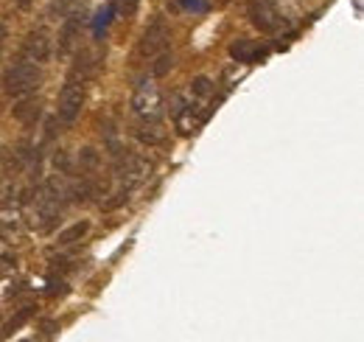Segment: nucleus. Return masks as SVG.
<instances>
[{
  "label": "nucleus",
  "instance_id": "dca6fc26",
  "mask_svg": "<svg viewBox=\"0 0 364 342\" xmlns=\"http://www.w3.org/2000/svg\"><path fill=\"white\" fill-rule=\"evenodd\" d=\"M171 67H174V56H171L169 51H160L157 59H155V65H152V73H155L157 79H163V76L171 73Z\"/></svg>",
  "mask_w": 364,
  "mask_h": 342
},
{
  "label": "nucleus",
  "instance_id": "f3484780",
  "mask_svg": "<svg viewBox=\"0 0 364 342\" xmlns=\"http://www.w3.org/2000/svg\"><path fill=\"white\" fill-rule=\"evenodd\" d=\"M31 315H34V306H22V309H20V315H17V317H11V320L6 323V329H3V334L8 337V334H11L14 329H20V326H22V323H25V320H28Z\"/></svg>",
  "mask_w": 364,
  "mask_h": 342
},
{
  "label": "nucleus",
  "instance_id": "aec40b11",
  "mask_svg": "<svg viewBox=\"0 0 364 342\" xmlns=\"http://www.w3.org/2000/svg\"><path fill=\"white\" fill-rule=\"evenodd\" d=\"M3 39H6V28L0 25V48H3Z\"/></svg>",
  "mask_w": 364,
  "mask_h": 342
},
{
  "label": "nucleus",
  "instance_id": "ddd939ff",
  "mask_svg": "<svg viewBox=\"0 0 364 342\" xmlns=\"http://www.w3.org/2000/svg\"><path fill=\"white\" fill-rule=\"evenodd\" d=\"M135 135H138V140H143V143H149V146L163 143V129L157 126V121H143V126H138Z\"/></svg>",
  "mask_w": 364,
  "mask_h": 342
},
{
  "label": "nucleus",
  "instance_id": "423d86ee",
  "mask_svg": "<svg viewBox=\"0 0 364 342\" xmlns=\"http://www.w3.org/2000/svg\"><path fill=\"white\" fill-rule=\"evenodd\" d=\"M169 39H171V31H169V25H166L163 20H155V22H152V25L143 31V37H141V45H138V53H141V56H157L160 51H166Z\"/></svg>",
  "mask_w": 364,
  "mask_h": 342
},
{
  "label": "nucleus",
  "instance_id": "f03ea898",
  "mask_svg": "<svg viewBox=\"0 0 364 342\" xmlns=\"http://www.w3.org/2000/svg\"><path fill=\"white\" fill-rule=\"evenodd\" d=\"M132 110L141 121H157L163 115V96H160L157 84L143 81L132 96Z\"/></svg>",
  "mask_w": 364,
  "mask_h": 342
},
{
  "label": "nucleus",
  "instance_id": "2eb2a0df",
  "mask_svg": "<svg viewBox=\"0 0 364 342\" xmlns=\"http://www.w3.org/2000/svg\"><path fill=\"white\" fill-rule=\"evenodd\" d=\"M87 230H90V222H76V225H70L67 230L59 233V244H76L87 236Z\"/></svg>",
  "mask_w": 364,
  "mask_h": 342
},
{
  "label": "nucleus",
  "instance_id": "6ab92c4d",
  "mask_svg": "<svg viewBox=\"0 0 364 342\" xmlns=\"http://www.w3.org/2000/svg\"><path fill=\"white\" fill-rule=\"evenodd\" d=\"M138 3H141V0H118V8H121V14L132 17V14L138 11Z\"/></svg>",
  "mask_w": 364,
  "mask_h": 342
},
{
  "label": "nucleus",
  "instance_id": "7ed1b4c3",
  "mask_svg": "<svg viewBox=\"0 0 364 342\" xmlns=\"http://www.w3.org/2000/svg\"><path fill=\"white\" fill-rule=\"evenodd\" d=\"M149 171H152L149 160H143L138 154H121L118 163H115V177L121 183V188H126V191H132L135 185H141L149 177Z\"/></svg>",
  "mask_w": 364,
  "mask_h": 342
},
{
  "label": "nucleus",
  "instance_id": "4468645a",
  "mask_svg": "<svg viewBox=\"0 0 364 342\" xmlns=\"http://www.w3.org/2000/svg\"><path fill=\"white\" fill-rule=\"evenodd\" d=\"M230 53H233V59H238V62H252L261 51L249 42V39H238V42H233V48H230Z\"/></svg>",
  "mask_w": 364,
  "mask_h": 342
},
{
  "label": "nucleus",
  "instance_id": "0eeeda50",
  "mask_svg": "<svg viewBox=\"0 0 364 342\" xmlns=\"http://www.w3.org/2000/svg\"><path fill=\"white\" fill-rule=\"evenodd\" d=\"M51 56V34L45 28H37L31 31L25 39H22V62H45Z\"/></svg>",
  "mask_w": 364,
  "mask_h": 342
},
{
  "label": "nucleus",
  "instance_id": "f8f14e48",
  "mask_svg": "<svg viewBox=\"0 0 364 342\" xmlns=\"http://www.w3.org/2000/svg\"><path fill=\"white\" fill-rule=\"evenodd\" d=\"M39 115H42V104H39V101H34V98L20 101V104L14 107V118H17L20 124H25V126L37 124V121H39Z\"/></svg>",
  "mask_w": 364,
  "mask_h": 342
},
{
  "label": "nucleus",
  "instance_id": "f257e3e1",
  "mask_svg": "<svg viewBox=\"0 0 364 342\" xmlns=\"http://www.w3.org/2000/svg\"><path fill=\"white\" fill-rule=\"evenodd\" d=\"M42 84V70L34 62H17L3 73V90L11 98H25L37 93Z\"/></svg>",
  "mask_w": 364,
  "mask_h": 342
},
{
  "label": "nucleus",
  "instance_id": "9d476101",
  "mask_svg": "<svg viewBox=\"0 0 364 342\" xmlns=\"http://www.w3.org/2000/svg\"><path fill=\"white\" fill-rule=\"evenodd\" d=\"M174 118H177V129H180L182 135H190V132H196V129L204 124V112H202L196 104L180 107V110L174 112Z\"/></svg>",
  "mask_w": 364,
  "mask_h": 342
},
{
  "label": "nucleus",
  "instance_id": "412c9836",
  "mask_svg": "<svg viewBox=\"0 0 364 342\" xmlns=\"http://www.w3.org/2000/svg\"><path fill=\"white\" fill-rule=\"evenodd\" d=\"M28 3H31V0H17V6H20V8H25Z\"/></svg>",
  "mask_w": 364,
  "mask_h": 342
},
{
  "label": "nucleus",
  "instance_id": "a211bd4d",
  "mask_svg": "<svg viewBox=\"0 0 364 342\" xmlns=\"http://www.w3.org/2000/svg\"><path fill=\"white\" fill-rule=\"evenodd\" d=\"M190 90H193L196 96H210V79H204V76H199V79H193V84H190Z\"/></svg>",
  "mask_w": 364,
  "mask_h": 342
},
{
  "label": "nucleus",
  "instance_id": "1a4fd4ad",
  "mask_svg": "<svg viewBox=\"0 0 364 342\" xmlns=\"http://www.w3.org/2000/svg\"><path fill=\"white\" fill-rule=\"evenodd\" d=\"M22 233H25V225H22L20 211H17L14 205H8L6 211H0V236H3L8 244H14V242L22 239Z\"/></svg>",
  "mask_w": 364,
  "mask_h": 342
},
{
  "label": "nucleus",
  "instance_id": "6e6552de",
  "mask_svg": "<svg viewBox=\"0 0 364 342\" xmlns=\"http://www.w3.org/2000/svg\"><path fill=\"white\" fill-rule=\"evenodd\" d=\"M249 17L261 31H278L280 22H283V17H280V11H278V6L272 0H252L249 3Z\"/></svg>",
  "mask_w": 364,
  "mask_h": 342
},
{
  "label": "nucleus",
  "instance_id": "39448f33",
  "mask_svg": "<svg viewBox=\"0 0 364 342\" xmlns=\"http://www.w3.org/2000/svg\"><path fill=\"white\" fill-rule=\"evenodd\" d=\"M59 211H62V199H56L48 188L39 191V197L34 202V228L42 230V233H48L59 222Z\"/></svg>",
  "mask_w": 364,
  "mask_h": 342
},
{
  "label": "nucleus",
  "instance_id": "20e7f679",
  "mask_svg": "<svg viewBox=\"0 0 364 342\" xmlns=\"http://www.w3.org/2000/svg\"><path fill=\"white\" fill-rule=\"evenodd\" d=\"M82 104H84V81L70 79V81L62 87V93H59V107H56L59 121L73 124V121L79 118V112H82Z\"/></svg>",
  "mask_w": 364,
  "mask_h": 342
},
{
  "label": "nucleus",
  "instance_id": "9b49d317",
  "mask_svg": "<svg viewBox=\"0 0 364 342\" xmlns=\"http://www.w3.org/2000/svg\"><path fill=\"white\" fill-rule=\"evenodd\" d=\"M79 31H82V17H79V14H70V17L65 20V25H62V37H59V53H65V56H67V53L73 51Z\"/></svg>",
  "mask_w": 364,
  "mask_h": 342
}]
</instances>
